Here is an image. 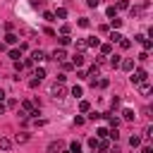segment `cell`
<instances>
[{
  "mask_svg": "<svg viewBox=\"0 0 153 153\" xmlns=\"http://www.w3.org/2000/svg\"><path fill=\"white\" fill-rule=\"evenodd\" d=\"M108 151H110V153H122V151H120V146H117V143H115V146H110V148H108Z\"/></svg>",
  "mask_w": 153,
  "mask_h": 153,
  "instance_id": "cell-44",
  "label": "cell"
},
{
  "mask_svg": "<svg viewBox=\"0 0 153 153\" xmlns=\"http://www.w3.org/2000/svg\"><path fill=\"white\" fill-rule=\"evenodd\" d=\"M26 141H29V134H26V131H19V134L14 136L12 143H26Z\"/></svg>",
  "mask_w": 153,
  "mask_h": 153,
  "instance_id": "cell-10",
  "label": "cell"
},
{
  "mask_svg": "<svg viewBox=\"0 0 153 153\" xmlns=\"http://www.w3.org/2000/svg\"><path fill=\"white\" fill-rule=\"evenodd\" d=\"M110 26H112V29H120V26H122V19L112 17V19H110Z\"/></svg>",
  "mask_w": 153,
  "mask_h": 153,
  "instance_id": "cell-28",
  "label": "cell"
},
{
  "mask_svg": "<svg viewBox=\"0 0 153 153\" xmlns=\"http://www.w3.org/2000/svg\"><path fill=\"white\" fill-rule=\"evenodd\" d=\"M139 91H141V93H143V96H148V93H151V84H148V79H146V81H141V84H139Z\"/></svg>",
  "mask_w": 153,
  "mask_h": 153,
  "instance_id": "cell-11",
  "label": "cell"
},
{
  "mask_svg": "<svg viewBox=\"0 0 153 153\" xmlns=\"http://www.w3.org/2000/svg\"><path fill=\"white\" fill-rule=\"evenodd\" d=\"M76 24H79V26H81V29H88V26H91V22H88V19H86V17H81V19H79V22H76Z\"/></svg>",
  "mask_w": 153,
  "mask_h": 153,
  "instance_id": "cell-27",
  "label": "cell"
},
{
  "mask_svg": "<svg viewBox=\"0 0 153 153\" xmlns=\"http://www.w3.org/2000/svg\"><path fill=\"white\" fill-rule=\"evenodd\" d=\"M103 117H108V124H110V129H117V127H120V120H117V117H112V115H103Z\"/></svg>",
  "mask_w": 153,
  "mask_h": 153,
  "instance_id": "cell-12",
  "label": "cell"
},
{
  "mask_svg": "<svg viewBox=\"0 0 153 153\" xmlns=\"http://www.w3.org/2000/svg\"><path fill=\"white\" fill-rule=\"evenodd\" d=\"M146 79H148L146 69H141V67H139V69H134V72H131V84H141V81H146Z\"/></svg>",
  "mask_w": 153,
  "mask_h": 153,
  "instance_id": "cell-2",
  "label": "cell"
},
{
  "mask_svg": "<svg viewBox=\"0 0 153 153\" xmlns=\"http://www.w3.org/2000/svg\"><path fill=\"white\" fill-rule=\"evenodd\" d=\"M5 110H7V105H5V103H0V115H2Z\"/></svg>",
  "mask_w": 153,
  "mask_h": 153,
  "instance_id": "cell-48",
  "label": "cell"
},
{
  "mask_svg": "<svg viewBox=\"0 0 153 153\" xmlns=\"http://www.w3.org/2000/svg\"><path fill=\"white\" fill-rule=\"evenodd\" d=\"M115 10H129V2H127V0H120V2H117V7H115Z\"/></svg>",
  "mask_w": 153,
  "mask_h": 153,
  "instance_id": "cell-33",
  "label": "cell"
},
{
  "mask_svg": "<svg viewBox=\"0 0 153 153\" xmlns=\"http://www.w3.org/2000/svg\"><path fill=\"white\" fill-rule=\"evenodd\" d=\"M98 2H100V0H86V5H88V7H98Z\"/></svg>",
  "mask_w": 153,
  "mask_h": 153,
  "instance_id": "cell-45",
  "label": "cell"
},
{
  "mask_svg": "<svg viewBox=\"0 0 153 153\" xmlns=\"http://www.w3.org/2000/svg\"><path fill=\"white\" fill-rule=\"evenodd\" d=\"M143 136H146V139H151V136H153V127H146V131H143Z\"/></svg>",
  "mask_w": 153,
  "mask_h": 153,
  "instance_id": "cell-41",
  "label": "cell"
},
{
  "mask_svg": "<svg viewBox=\"0 0 153 153\" xmlns=\"http://www.w3.org/2000/svg\"><path fill=\"white\" fill-rule=\"evenodd\" d=\"M72 96H74V98H81V96H84V88H81L79 84H76V86H72Z\"/></svg>",
  "mask_w": 153,
  "mask_h": 153,
  "instance_id": "cell-19",
  "label": "cell"
},
{
  "mask_svg": "<svg viewBox=\"0 0 153 153\" xmlns=\"http://www.w3.org/2000/svg\"><path fill=\"white\" fill-rule=\"evenodd\" d=\"M129 45H131V41H129V38H124V36H122V38H120V48H124V50H127V48H129Z\"/></svg>",
  "mask_w": 153,
  "mask_h": 153,
  "instance_id": "cell-30",
  "label": "cell"
},
{
  "mask_svg": "<svg viewBox=\"0 0 153 153\" xmlns=\"http://www.w3.org/2000/svg\"><path fill=\"white\" fill-rule=\"evenodd\" d=\"M100 117H103L100 112H91V115H88V120H93V122H96V120H100Z\"/></svg>",
  "mask_w": 153,
  "mask_h": 153,
  "instance_id": "cell-40",
  "label": "cell"
},
{
  "mask_svg": "<svg viewBox=\"0 0 153 153\" xmlns=\"http://www.w3.org/2000/svg\"><path fill=\"white\" fill-rule=\"evenodd\" d=\"M50 57H53L55 62H62V60L67 57V53H65V48H55V50L50 53Z\"/></svg>",
  "mask_w": 153,
  "mask_h": 153,
  "instance_id": "cell-3",
  "label": "cell"
},
{
  "mask_svg": "<svg viewBox=\"0 0 153 153\" xmlns=\"http://www.w3.org/2000/svg\"><path fill=\"white\" fill-rule=\"evenodd\" d=\"M53 14H55L57 19H65V17H67V10H65V7H57V10L53 12Z\"/></svg>",
  "mask_w": 153,
  "mask_h": 153,
  "instance_id": "cell-22",
  "label": "cell"
},
{
  "mask_svg": "<svg viewBox=\"0 0 153 153\" xmlns=\"http://www.w3.org/2000/svg\"><path fill=\"white\" fill-rule=\"evenodd\" d=\"M65 93H67V88H65L62 84H57V81H55V84L50 86V96H53L55 100H57V98H65Z\"/></svg>",
  "mask_w": 153,
  "mask_h": 153,
  "instance_id": "cell-1",
  "label": "cell"
},
{
  "mask_svg": "<svg viewBox=\"0 0 153 153\" xmlns=\"http://www.w3.org/2000/svg\"><path fill=\"white\" fill-rule=\"evenodd\" d=\"M5 105H7V108H17V105H19V103H17V100H14V98H10V100H7V103H5Z\"/></svg>",
  "mask_w": 153,
  "mask_h": 153,
  "instance_id": "cell-39",
  "label": "cell"
},
{
  "mask_svg": "<svg viewBox=\"0 0 153 153\" xmlns=\"http://www.w3.org/2000/svg\"><path fill=\"white\" fill-rule=\"evenodd\" d=\"M100 53H103L105 57H108V55H112V43H103V45H100Z\"/></svg>",
  "mask_w": 153,
  "mask_h": 153,
  "instance_id": "cell-15",
  "label": "cell"
},
{
  "mask_svg": "<svg viewBox=\"0 0 153 153\" xmlns=\"http://www.w3.org/2000/svg\"><path fill=\"white\" fill-rule=\"evenodd\" d=\"M33 76H36V79H38V81H41V79H43V76H45V69H43V67H38V69H36V72H33Z\"/></svg>",
  "mask_w": 153,
  "mask_h": 153,
  "instance_id": "cell-31",
  "label": "cell"
},
{
  "mask_svg": "<svg viewBox=\"0 0 153 153\" xmlns=\"http://www.w3.org/2000/svg\"><path fill=\"white\" fill-rule=\"evenodd\" d=\"M60 151H62V141H50L45 148V153H60Z\"/></svg>",
  "mask_w": 153,
  "mask_h": 153,
  "instance_id": "cell-5",
  "label": "cell"
},
{
  "mask_svg": "<svg viewBox=\"0 0 153 153\" xmlns=\"http://www.w3.org/2000/svg\"><path fill=\"white\" fill-rule=\"evenodd\" d=\"M88 146L96 151V146H98V139H96V136H91V139H88Z\"/></svg>",
  "mask_w": 153,
  "mask_h": 153,
  "instance_id": "cell-37",
  "label": "cell"
},
{
  "mask_svg": "<svg viewBox=\"0 0 153 153\" xmlns=\"http://www.w3.org/2000/svg\"><path fill=\"white\" fill-rule=\"evenodd\" d=\"M105 14L112 19V17H117V10H115V7H108V10H105Z\"/></svg>",
  "mask_w": 153,
  "mask_h": 153,
  "instance_id": "cell-34",
  "label": "cell"
},
{
  "mask_svg": "<svg viewBox=\"0 0 153 153\" xmlns=\"http://www.w3.org/2000/svg\"><path fill=\"white\" fill-rule=\"evenodd\" d=\"M43 60H48V57H45V53H43L41 48H36V50L31 53V62H43Z\"/></svg>",
  "mask_w": 153,
  "mask_h": 153,
  "instance_id": "cell-4",
  "label": "cell"
},
{
  "mask_svg": "<svg viewBox=\"0 0 153 153\" xmlns=\"http://www.w3.org/2000/svg\"><path fill=\"white\" fill-rule=\"evenodd\" d=\"M84 43H86V48H98V45H100V41H98L96 36H88V38H84Z\"/></svg>",
  "mask_w": 153,
  "mask_h": 153,
  "instance_id": "cell-8",
  "label": "cell"
},
{
  "mask_svg": "<svg viewBox=\"0 0 153 153\" xmlns=\"http://www.w3.org/2000/svg\"><path fill=\"white\" fill-rule=\"evenodd\" d=\"M74 48H76V53H84L86 50V43L84 41H74Z\"/></svg>",
  "mask_w": 153,
  "mask_h": 153,
  "instance_id": "cell-26",
  "label": "cell"
},
{
  "mask_svg": "<svg viewBox=\"0 0 153 153\" xmlns=\"http://www.w3.org/2000/svg\"><path fill=\"white\" fill-rule=\"evenodd\" d=\"M120 67H122L124 72H134V60H131V57H124V60L120 62Z\"/></svg>",
  "mask_w": 153,
  "mask_h": 153,
  "instance_id": "cell-7",
  "label": "cell"
},
{
  "mask_svg": "<svg viewBox=\"0 0 153 153\" xmlns=\"http://www.w3.org/2000/svg\"><path fill=\"white\" fill-rule=\"evenodd\" d=\"M57 41H60V48H65V45H69V43H72V38H69V36H60Z\"/></svg>",
  "mask_w": 153,
  "mask_h": 153,
  "instance_id": "cell-25",
  "label": "cell"
},
{
  "mask_svg": "<svg viewBox=\"0 0 153 153\" xmlns=\"http://www.w3.org/2000/svg\"><path fill=\"white\" fill-rule=\"evenodd\" d=\"M79 110H81V112H91V103H88V100H81V103H79Z\"/></svg>",
  "mask_w": 153,
  "mask_h": 153,
  "instance_id": "cell-23",
  "label": "cell"
},
{
  "mask_svg": "<svg viewBox=\"0 0 153 153\" xmlns=\"http://www.w3.org/2000/svg\"><path fill=\"white\" fill-rule=\"evenodd\" d=\"M108 148H110V143H108L105 139H98V146H96V151H98V153H108Z\"/></svg>",
  "mask_w": 153,
  "mask_h": 153,
  "instance_id": "cell-9",
  "label": "cell"
},
{
  "mask_svg": "<svg viewBox=\"0 0 153 153\" xmlns=\"http://www.w3.org/2000/svg\"><path fill=\"white\" fill-rule=\"evenodd\" d=\"M69 153H81V143L79 141H72L69 143Z\"/></svg>",
  "mask_w": 153,
  "mask_h": 153,
  "instance_id": "cell-21",
  "label": "cell"
},
{
  "mask_svg": "<svg viewBox=\"0 0 153 153\" xmlns=\"http://www.w3.org/2000/svg\"><path fill=\"white\" fill-rule=\"evenodd\" d=\"M108 57H110V67H112V69H117V67H120V62H122V60H120V55H108Z\"/></svg>",
  "mask_w": 153,
  "mask_h": 153,
  "instance_id": "cell-16",
  "label": "cell"
},
{
  "mask_svg": "<svg viewBox=\"0 0 153 153\" xmlns=\"http://www.w3.org/2000/svg\"><path fill=\"white\" fill-rule=\"evenodd\" d=\"M120 38H122V33H117V31L110 33V43H120Z\"/></svg>",
  "mask_w": 153,
  "mask_h": 153,
  "instance_id": "cell-29",
  "label": "cell"
},
{
  "mask_svg": "<svg viewBox=\"0 0 153 153\" xmlns=\"http://www.w3.org/2000/svg\"><path fill=\"white\" fill-rule=\"evenodd\" d=\"M12 148V139H0V151H10Z\"/></svg>",
  "mask_w": 153,
  "mask_h": 153,
  "instance_id": "cell-17",
  "label": "cell"
},
{
  "mask_svg": "<svg viewBox=\"0 0 153 153\" xmlns=\"http://www.w3.org/2000/svg\"><path fill=\"white\" fill-rule=\"evenodd\" d=\"M43 19H45V22H55V14H53V12H43Z\"/></svg>",
  "mask_w": 153,
  "mask_h": 153,
  "instance_id": "cell-35",
  "label": "cell"
},
{
  "mask_svg": "<svg viewBox=\"0 0 153 153\" xmlns=\"http://www.w3.org/2000/svg\"><path fill=\"white\" fill-rule=\"evenodd\" d=\"M96 84H98V86H100V88H105V86H108V84H110V81H108V79H100V81H96Z\"/></svg>",
  "mask_w": 153,
  "mask_h": 153,
  "instance_id": "cell-43",
  "label": "cell"
},
{
  "mask_svg": "<svg viewBox=\"0 0 153 153\" xmlns=\"http://www.w3.org/2000/svg\"><path fill=\"white\" fill-rule=\"evenodd\" d=\"M108 134H110V129H108V127H100V129H98V139H105Z\"/></svg>",
  "mask_w": 153,
  "mask_h": 153,
  "instance_id": "cell-32",
  "label": "cell"
},
{
  "mask_svg": "<svg viewBox=\"0 0 153 153\" xmlns=\"http://www.w3.org/2000/svg\"><path fill=\"white\" fill-rule=\"evenodd\" d=\"M10 57H12L14 62H19V57H22V50H19V48H12V50H10Z\"/></svg>",
  "mask_w": 153,
  "mask_h": 153,
  "instance_id": "cell-18",
  "label": "cell"
},
{
  "mask_svg": "<svg viewBox=\"0 0 153 153\" xmlns=\"http://www.w3.org/2000/svg\"><path fill=\"white\" fill-rule=\"evenodd\" d=\"M60 31H62V36H69V24H62V29H60Z\"/></svg>",
  "mask_w": 153,
  "mask_h": 153,
  "instance_id": "cell-38",
  "label": "cell"
},
{
  "mask_svg": "<svg viewBox=\"0 0 153 153\" xmlns=\"http://www.w3.org/2000/svg\"><path fill=\"white\" fill-rule=\"evenodd\" d=\"M17 41H19V38H17V36H14V33H12V31H10V33H7V36H5V45H14V43H17Z\"/></svg>",
  "mask_w": 153,
  "mask_h": 153,
  "instance_id": "cell-13",
  "label": "cell"
},
{
  "mask_svg": "<svg viewBox=\"0 0 153 153\" xmlns=\"http://www.w3.org/2000/svg\"><path fill=\"white\" fill-rule=\"evenodd\" d=\"M5 98H7V96H5V91L0 88V103H5Z\"/></svg>",
  "mask_w": 153,
  "mask_h": 153,
  "instance_id": "cell-47",
  "label": "cell"
},
{
  "mask_svg": "<svg viewBox=\"0 0 153 153\" xmlns=\"http://www.w3.org/2000/svg\"><path fill=\"white\" fill-rule=\"evenodd\" d=\"M129 146H131V148H139V146H141V136H131V139H129Z\"/></svg>",
  "mask_w": 153,
  "mask_h": 153,
  "instance_id": "cell-24",
  "label": "cell"
},
{
  "mask_svg": "<svg viewBox=\"0 0 153 153\" xmlns=\"http://www.w3.org/2000/svg\"><path fill=\"white\" fill-rule=\"evenodd\" d=\"M141 153H153V148H151V146H143V148H141Z\"/></svg>",
  "mask_w": 153,
  "mask_h": 153,
  "instance_id": "cell-46",
  "label": "cell"
},
{
  "mask_svg": "<svg viewBox=\"0 0 153 153\" xmlns=\"http://www.w3.org/2000/svg\"><path fill=\"white\" fill-rule=\"evenodd\" d=\"M139 43H141V45H143V53H148V50H151V48H153V43H151V38H146V36H143V38H141V41H139Z\"/></svg>",
  "mask_w": 153,
  "mask_h": 153,
  "instance_id": "cell-14",
  "label": "cell"
},
{
  "mask_svg": "<svg viewBox=\"0 0 153 153\" xmlns=\"http://www.w3.org/2000/svg\"><path fill=\"white\" fill-rule=\"evenodd\" d=\"M84 60H86V57H84V53H74V55H72V67H81V65H84Z\"/></svg>",
  "mask_w": 153,
  "mask_h": 153,
  "instance_id": "cell-6",
  "label": "cell"
},
{
  "mask_svg": "<svg viewBox=\"0 0 153 153\" xmlns=\"http://www.w3.org/2000/svg\"><path fill=\"white\" fill-rule=\"evenodd\" d=\"M110 108H112V110H117V108H120V98H117V96L110 100Z\"/></svg>",
  "mask_w": 153,
  "mask_h": 153,
  "instance_id": "cell-36",
  "label": "cell"
},
{
  "mask_svg": "<svg viewBox=\"0 0 153 153\" xmlns=\"http://www.w3.org/2000/svg\"><path fill=\"white\" fill-rule=\"evenodd\" d=\"M108 136H110V139H115V141L120 139V134H117V129H110V134H108Z\"/></svg>",
  "mask_w": 153,
  "mask_h": 153,
  "instance_id": "cell-42",
  "label": "cell"
},
{
  "mask_svg": "<svg viewBox=\"0 0 153 153\" xmlns=\"http://www.w3.org/2000/svg\"><path fill=\"white\" fill-rule=\"evenodd\" d=\"M122 117H124L127 122H131V120H134L136 115H134V110H129V108H127V110H122Z\"/></svg>",
  "mask_w": 153,
  "mask_h": 153,
  "instance_id": "cell-20",
  "label": "cell"
},
{
  "mask_svg": "<svg viewBox=\"0 0 153 153\" xmlns=\"http://www.w3.org/2000/svg\"><path fill=\"white\" fill-rule=\"evenodd\" d=\"M60 153H69V151H60Z\"/></svg>",
  "mask_w": 153,
  "mask_h": 153,
  "instance_id": "cell-49",
  "label": "cell"
}]
</instances>
